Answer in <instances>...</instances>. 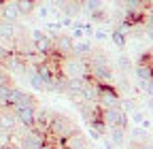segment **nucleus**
<instances>
[{
    "instance_id": "f257e3e1",
    "label": "nucleus",
    "mask_w": 153,
    "mask_h": 149,
    "mask_svg": "<svg viewBox=\"0 0 153 149\" xmlns=\"http://www.w3.org/2000/svg\"><path fill=\"white\" fill-rule=\"evenodd\" d=\"M60 72L64 79H89L91 77L89 62L81 58H72V55L60 60Z\"/></svg>"
},
{
    "instance_id": "f03ea898",
    "label": "nucleus",
    "mask_w": 153,
    "mask_h": 149,
    "mask_svg": "<svg viewBox=\"0 0 153 149\" xmlns=\"http://www.w3.org/2000/svg\"><path fill=\"white\" fill-rule=\"evenodd\" d=\"M74 132H76L74 124H72L68 117H64V115H60V113H55V117H53V121H51V126H49L47 136L57 139V143H64V141H66L68 136H72Z\"/></svg>"
},
{
    "instance_id": "7ed1b4c3",
    "label": "nucleus",
    "mask_w": 153,
    "mask_h": 149,
    "mask_svg": "<svg viewBox=\"0 0 153 149\" xmlns=\"http://www.w3.org/2000/svg\"><path fill=\"white\" fill-rule=\"evenodd\" d=\"M19 145L24 149H45L49 145V136H47V132H43V130L32 128V130H26L24 132V136L19 139Z\"/></svg>"
},
{
    "instance_id": "20e7f679",
    "label": "nucleus",
    "mask_w": 153,
    "mask_h": 149,
    "mask_svg": "<svg viewBox=\"0 0 153 149\" xmlns=\"http://www.w3.org/2000/svg\"><path fill=\"white\" fill-rule=\"evenodd\" d=\"M32 45H34L36 53H38V55H45V58H49V55L55 53L53 39H51L49 34H45L43 30H38V28L32 30Z\"/></svg>"
},
{
    "instance_id": "39448f33",
    "label": "nucleus",
    "mask_w": 153,
    "mask_h": 149,
    "mask_svg": "<svg viewBox=\"0 0 153 149\" xmlns=\"http://www.w3.org/2000/svg\"><path fill=\"white\" fill-rule=\"evenodd\" d=\"M102 119H104L108 130H113V128L126 130L128 128V113H123L119 107L117 109H102Z\"/></svg>"
},
{
    "instance_id": "423d86ee",
    "label": "nucleus",
    "mask_w": 153,
    "mask_h": 149,
    "mask_svg": "<svg viewBox=\"0 0 153 149\" xmlns=\"http://www.w3.org/2000/svg\"><path fill=\"white\" fill-rule=\"evenodd\" d=\"M121 94L113 85H100V96H98V104L102 109H117L121 107Z\"/></svg>"
},
{
    "instance_id": "0eeeda50",
    "label": "nucleus",
    "mask_w": 153,
    "mask_h": 149,
    "mask_svg": "<svg viewBox=\"0 0 153 149\" xmlns=\"http://www.w3.org/2000/svg\"><path fill=\"white\" fill-rule=\"evenodd\" d=\"M53 45H55V53L60 55L62 60L72 55V45H74V41H72L70 34H64V32H62L57 39H53Z\"/></svg>"
},
{
    "instance_id": "6e6552de",
    "label": "nucleus",
    "mask_w": 153,
    "mask_h": 149,
    "mask_svg": "<svg viewBox=\"0 0 153 149\" xmlns=\"http://www.w3.org/2000/svg\"><path fill=\"white\" fill-rule=\"evenodd\" d=\"M15 115L19 126H24L26 130H32L36 126V107H26V109H15Z\"/></svg>"
},
{
    "instance_id": "1a4fd4ad",
    "label": "nucleus",
    "mask_w": 153,
    "mask_h": 149,
    "mask_svg": "<svg viewBox=\"0 0 153 149\" xmlns=\"http://www.w3.org/2000/svg\"><path fill=\"white\" fill-rule=\"evenodd\" d=\"M19 17H22V13H19L17 0H15V2H2V4H0V19H2V22L17 24Z\"/></svg>"
},
{
    "instance_id": "9d476101",
    "label": "nucleus",
    "mask_w": 153,
    "mask_h": 149,
    "mask_svg": "<svg viewBox=\"0 0 153 149\" xmlns=\"http://www.w3.org/2000/svg\"><path fill=\"white\" fill-rule=\"evenodd\" d=\"M53 117H55L53 111H49V109H45V107H41V109L36 107V126H34V128L43 130V132H49V126H51Z\"/></svg>"
},
{
    "instance_id": "9b49d317",
    "label": "nucleus",
    "mask_w": 153,
    "mask_h": 149,
    "mask_svg": "<svg viewBox=\"0 0 153 149\" xmlns=\"http://www.w3.org/2000/svg\"><path fill=\"white\" fill-rule=\"evenodd\" d=\"M91 53H94V45H91V41H87V39L76 41V43L72 45V58L89 60V58H91Z\"/></svg>"
},
{
    "instance_id": "f8f14e48",
    "label": "nucleus",
    "mask_w": 153,
    "mask_h": 149,
    "mask_svg": "<svg viewBox=\"0 0 153 149\" xmlns=\"http://www.w3.org/2000/svg\"><path fill=\"white\" fill-rule=\"evenodd\" d=\"M17 41V26L0 19V43H15Z\"/></svg>"
},
{
    "instance_id": "ddd939ff",
    "label": "nucleus",
    "mask_w": 153,
    "mask_h": 149,
    "mask_svg": "<svg viewBox=\"0 0 153 149\" xmlns=\"http://www.w3.org/2000/svg\"><path fill=\"white\" fill-rule=\"evenodd\" d=\"M134 74H136V83H149V81H153V66L140 62L134 66Z\"/></svg>"
},
{
    "instance_id": "4468645a",
    "label": "nucleus",
    "mask_w": 153,
    "mask_h": 149,
    "mask_svg": "<svg viewBox=\"0 0 153 149\" xmlns=\"http://www.w3.org/2000/svg\"><path fill=\"white\" fill-rule=\"evenodd\" d=\"M60 149H87L85 136L81 132H74L72 136H68L64 143H60Z\"/></svg>"
},
{
    "instance_id": "2eb2a0df",
    "label": "nucleus",
    "mask_w": 153,
    "mask_h": 149,
    "mask_svg": "<svg viewBox=\"0 0 153 149\" xmlns=\"http://www.w3.org/2000/svg\"><path fill=\"white\" fill-rule=\"evenodd\" d=\"M26 77H28V83H30V87H32L34 92H47V87H45L43 79L38 77V72L34 70V66H28V70H26Z\"/></svg>"
},
{
    "instance_id": "dca6fc26",
    "label": "nucleus",
    "mask_w": 153,
    "mask_h": 149,
    "mask_svg": "<svg viewBox=\"0 0 153 149\" xmlns=\"http://www.w3.org/2000/svg\"><path fill=\"white\" fill-rule=\"evenodd\" d=\"M115 147H123V143H126V130H119V128H113V130H108V136H106Z\"/></svg>"
},
{
    "instance_id": "f3484780",
    "label": "nucleus",
    "mask_w": 153,
    "mask_h": 149,
    "mask_svg": "<svg viewBox=\"0 0 153 149\" xmlns=\"http://www.w3.org/2000/svg\"><path fill=\"white\" fill-rule=\"evenodd\" d=\"M130 136H132V143H134V145H145V143H149V136H147V130H143L140 126H136V128H132V132H130Z\"/></svg>"
},
{
    "instance_id": "a211bd4d",
    "label": "nucleus",
    "mask_w": 153,
    "mask_h": 149,
    "mask_svg": "<svg viewBox=\"0 0 153 149\" xmlns=\"http://www.w3.org/2000/svg\"><path fill=\"white\" fill-rule=\"evenodd\" d=\"M111 41L115 43V47L123 49V47H126V43H128V36H126V34H121L117 28H113V32H111Z\"/></svg>"
},
{
    "instance_id": "6ab92c4d",
    "label": "nucleus",
    "mask_w": 153,
    "mask_h": 149,
    "mask_svg": "<svg viewBox=\"0 0 153 149\" xmlns=\"http://www.w3.org/2000/svg\"><path fill=\"white\" fill-rule=\"evenodd\" d=\"M17 7L22 15H30L32 11H36V2L34 0H17Z\"/></svg>"
},
{
    "instance_id": "aec40b11",
    "label": "nucleus",
    "mask_w": 153,
    "mask_h": 149,
    "mask_svg": "<svg viewBox=\"0 0 153 149\" xmlns=\"http://www.w3.org/2000/svg\"><path fill=\"white\" fill-rule=\"evenodd\" d=\"M102 7H104V4L100 2V0H85V2H81V9H83L85 13H89V15L96 13V11H100Z\"/></svg>"
},
{
    "instance_id": "412c9836",
    "label": "nucleus",
    "mask_w": 153,
    "mask_h": 149,
    "mask_svg": "<svg viewBox=\"0 0 153 149\" xmlns=\"http://www.w3.org/2000/svg\"><path fill=\"white\" fill-rule=\"evenodd\" d=\"M117 66L121 70H130L132 68V60L128 58V55H119V58H117Z\"/></svg>"
},
{
    "instance_id": "4be33fe9",
    "label": "nucleus",
    "mask_w": 153,
    "mask_h": 149,
    "mask_svg": "<svg viewBox=\"0 0 153 149\" xmlns=\"http://www.w3.org/2000/svg\"><path fill=\"white\" fill-rule=\"evenodd\" d=\"M94 39L98 41V43H104V41L108 39V32H106L104 28H96V32H94Z\"/></svg>"
},
{
    "instance_id": "5701e85b",
    "label": "nucleus",
    "mask_w": 153,
    "mask_h": 149,
    "mask_svg": "<svg viewBox=\"0 0 153 149\" xmlns=\"http://www.w3.org/2000/svg\"><path fill=\"white\" fill-rule=\"evenodd\" d=\"M132 121L136 124V126H143V121H145V113H143L140 109H136V111L132 113Z\"/></svg>"
},
{
    "instance_id": "b1692460",
    "label": "nucleus",
    "mask_w": 153,
    "mask_h": 149,
    "mask_svg": "<svg viewBox=\"0 0 153 149\" xmlns=\"http://www.w3.org/2000/svg\"><path fill=\"white\" fill-rule=\"evenodd\" d=\"M138 87L145 92L149 98H153V81H149V83H138Z\"/></svg>"
},
{
    "instance_id": "393cba45",
    "label": "nucleus",
    "mask_w": 153,
    "mask_h": 149,
    "mask_svg": "<svg viewBox=\"0 0 153 149\" xmlns=\"http://www.w3.org/2000/svg\"><path fill=\"white\" fill-rule=\"evenodd\" d=\"M89 17H91V24H94V22H104V19H106V13H104V11L100 9V11H96V13H91Z\"/></svg>"
},
{
    "instance_id": "a878e982",
    "label": "nucleus",
    "mask_w": 153,
    "mask_h": 149,
    "mask_svg": "<svg viewBox=\"0 0 153 149\" xmlns=\"http://www.w3.org/2000/svg\"><path fill=\"white\" fill-rule=\"evenodd\" d=\"M94 32H96V26H94L91 22L83 24V34H85V36H94Z\"/></svg>"
},
{
    "instance_id": "bb28decb",
    "label": "nucleus",
    "mask_w": 153,
    "mask_h": 149,
    "mask_svg": "<svg viewBox=\"0 0 153 149\" xmlns=\"http://www.w3.org/2000/svg\"><path fill=\"white\" fill-rule=\"evenodd\" d=\"M60 24H62V28H72L74 26V19H70V17H62Z\"/></svg>"
},
{
    "instance_id": "cd10ccee",
    "label": "nucleus",
    "mask_w": 153,
    "mask_h": 149,
    "mask_svg": "<svg viewBox=\"0 0 153 149\" xmlns=\"http://www.w3.org/2000/svg\"><path fill=\"white\" fill-rule=\"evenodd\" d=\"M145 24L153 28V7H151V4H149V11H147V22H145Z\"/></svg>"
},
{
    "instance_id": "c85d7f7f",
    "label": "nucleus",
    "mask_w": 153,
    "mask_h": 149,
    "mask_svg": "<svg viewBox=\"0 0 153 149\" xmlns=\"http://www.w3.org/2000/svg\"><path fill=\"white\" fill-rule=\"evenodd\" d=\"M104 149H115V145H113V143H111L106 136H104Z\"/></svg>"
},
{
    "instance_id": "c756f323",
    "label": "nucleus",
    "mask_w": 153,
    "mask_h": 149,
    "mask_svg": "<svg viewBox=\"0 0 153 149\" xmlns=\"http://www.w3.org/2000/svg\"><path fill=\"white\" fill-rule=\"evenodd\" d=\"M143 149H153V141H149V143H145V145H140Z\"/></svg>"
},
{
    "instance_id": "7c9ffc66",
    "label": "nucleus",
    "mask_w": 153,
    "mask_h": 149,
    "mask_svg": "<svg viewBox=\"0 0 153 149\" xmlns=\"http://www.w3.org/2000/svg\"><path fill=\"white\" fill-rule=\"evenodd\" d=\"M9 149H24V147H22V145H19V143H13V145H11Z\"/></svg>"
},
{
    "instance_id": "2f4dec72",
    "label": "nucleus",
    "mask_w": 153,
    "mask_h": 149,
    "mask_svg": "<svg viewBox=\"0 0 153 149\" xmlns=\"http://www.w3.org/2000/svg\"><path fill=\"white\" fill-rule=\"evenodd\" d=\"M147 107H149V109L153 111V98H147Z\"/></svg>"
},
{
    "instance_id": "473e14b6",
    "label": "nucleus",
    "mask_w": 153,
    "mask_h": 149,
    "mask_svg": "<svg viewBox=\"0 0 153 149\" xmlns=\"http://www.w3.org/2000/svg\"><path fill=\"white\" fill-rule=\"evenodd\" d=\"M132 149H143V147H140V145H134V147H132Z\"/></svg>"
},
{
    "instance_id": "72a5a7b5",
    "label": "nucleus",
    "mask_w": 153,
    "mask_h": 149,
    "mask_svg": "<svg viewBox=\"0 0 153 149\" xmlns=\"http://www.w3.org/2000/svg\"><path fill=\"white\" fill-rule=\"evenodd\" d=\"M45 149H51V147H49V145H47V147H45Z\"/></svg>"
}]
</instances>
